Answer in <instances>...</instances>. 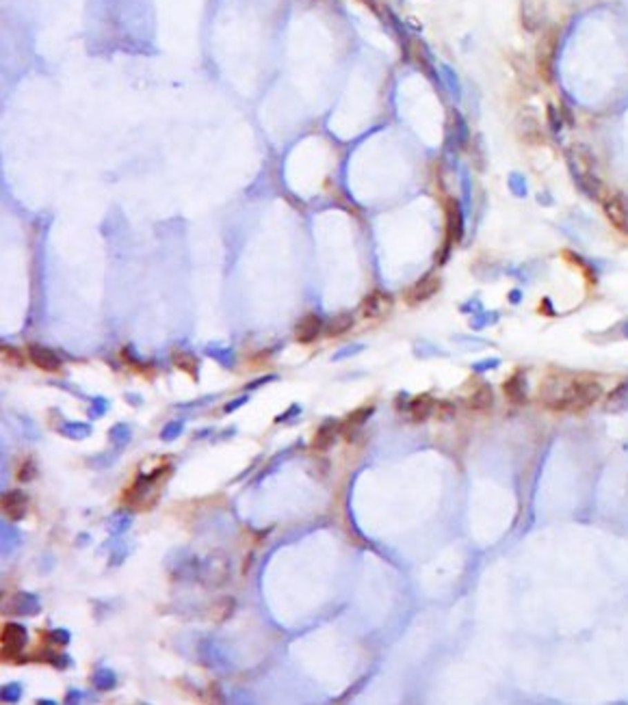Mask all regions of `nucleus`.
<instances>
[{
  "label": "nucleus",
  "mask_w": 628,
  "mask_h": 705,
  "mask_svg": "<svg viewBox=\"0 0 628 705\" xmlns=\"http://www.w3.org/2000/svg\"><path fill=\"white\" fill-rule=\"evenodd\" d=\"M602 396V385L589 376H555L546 379L540 387L542 403L551 412L576 414L585 412Z\"/></svg>",
  "instance_id": "obj_1"
},
{
  "label": "nucleus",
  "mask_w": 628,
  "mask_h": 705,
  "mask_svg": "<svg viewBox=\"0 0 628 705\" xmlns=\"http://www.w3.org/2000/svg\"><path fill=\"white\" fill-rule=\"evenodd\" d=\"M160 489H163V467H158L156 472L148 474V476L137 479L124 491L122 504L135 508V511H146V508H150L156 502Z\"/></svg>",
  "instance_id": "obj_2"
},
{
  "label": "nucleus",
  "mask_w": 628,
  "mask_h": 705,
  "mask_svg": "<svg viewBox=\"0 0 628 705\" xmlns=\"http://www.w3.org/2000/svg\"><path fill=\"white\" fill-rule=\"evenodd\" d=\"M24 647H26V630L18 626V623H5L3 634H0V653H3V660L11 662L15 658H20Z\"/></svg>",
  "instance_id": "obj_3"
},
{
  "label": "nucleus",
  "mask_w": 628,
  "mask_h": 705,
  "mask_svg": "<svg viewBox=\"0 0 628 705\" xmlns=\"http://www.w3.org/2000/svg\"><path fill=\"white\" fill-rule=\"evenodd\" d=\"M390 311H392V297L381 290H373L370 294H366V299L360 303V316L370 322L383 320Z\"/></svg>",
  "instance_id": "obj_4"
},
{
  "label": "nucleus",
  "mask_w": 628,
  "mask_h": 705,
  "mask_svg": "<svg viewBox=\"0 0 628 705\" xmlns=\"http://www.w3.org/2000/svg\"><path fill=\"white\" fill-rule=\"evenodd\" d=\"M464 232V219H462V208L455 200L444 202V247H453L455 242H459Z\"/></svg>",
  "instance_id": "obj_5"
},
{
  "label": "nucleus",
  "mask_w": 628,
  "mask_h": 705,
  "mask_svg": "<svg viewBox=\"0 0 628 705\" xmlns=\"http://www.w3.org/2000/svg\"><path fill=\"white\" fill-rule=\"evenodd\" d=\"M442 282H440V277L438 275H425L423 280H418L412 288H408V292L403 294V299L408 305L416 307V305H423L427 303L429 299H433L438 294Z\"/></svg>",
  "instance_id": "obj_6"
},
{
  "label": "nucleus",
  "mask_w": 628,
  "mask_h": 705,
  "mask_svg": "<svg viewBox=\"0 0 628 705\" xmlns=\"http://www.w3.org/2000/svg\"><path fill=\"white\" fill-rule=\"evenodd\" d=\"M602 208L611 225L620 229V232H628V208L622 195H609L602 202Z\"/></svg>",
  "instance_id": "obj_7"
},
{
  "label": "nucleus",
  "mask_w": 628,
  "mask_h": 705,
  "mask_svg": "<svg viewBox=\"0 0 628 705\" xmlns=\"http://www.w3.org/2000/svg\"><path fill=\"white\" fill-rule=\"evenodd\" d=\"M26 357H28L30 364L39 370H44V372H59L61 370V359L57 357V353H53L46 347H39V344H28Z\"/></svg>",
  "instance_id": "obj_8"
},
{
  "label": "nucleus",
  "mask_w": 628,
  "mask_h": 705,
  "mask_svg": "<svg viewBox=\"0 0 628 705\" xmlns=\"http://www.w3.org/2000/svg\"><path fill=\"white\" fill-rule=\"evenodd\" d=\"M3 515L9 519V521H20L26 511H28V498L24 491L20 489H11L7 491V494L3 496Z\"/></svg>",
  "instance_id": "obj_9"
},
{
  "label": "nucleus",
  "mask_w": 628,
  "mask_h": 705,
  "mask_svg": "<svg viewBox=\"0 0 628 705\" xmlns=\"http://www.w3.org/2000/svg\"><path fill=\"white\" fill-rule=\"evenodd\" d=\"M321 329H323V322H321V318L316 314H305L297 322V327H295V340L299 344H312L318 338Z\"/></svg>",
  "instance_id": "obj_10"
},
{
  "label": "nucleus",
  "mask_w": 628,
  "mask_h": 705,
  "mask_svg": "<svg viewBox=\"0 0 628 705\" xmlns=\"http://www.w3.org/2000/svg\"><path fill=\"white\" fill-rule=\"evenodd\" d=\"M338 431H341V426H338L336 422H325V424H321L314 437H312V444L310 448L314 452H327L332 446H334V441H336V435Z\"/></svg>",
  "instance_id": "obj_11"
},
{
  "label": "nucleus",
  "mask_w": 628,
  "mask_h": 705,
  "mask_svg": "<svg viewBox=\"0 0 628 705\" xmlns=\"http://www.w3.org/2000/svg\"><path fill=\"white\" fill-rule=\"evenodd\" d=\"M436 400H433L429 394H421V396H416L412 403H410V416L412 420L416 422H421V420H427L433 412H436Z\"/></svg>",
  "instance_id": "obj_12"
},
{
  "label": "nucleus",
  "mask_w": 628,
  "mask_h": 705,
  "mask_svg": "<svg viewBox=\"0 0 628 705\" xmlns=\"http://www.w3.org/2000/svg\"><path fill=\"white\" fill-rule=\"evenodd\" d=\"M503 389H505L507 400L516 403V405L524 403V398H526V385H524V379H522L520 372L509 376V379L505 381V385H503Z\"/></svg>",
  "instance_id": "obj_13"
},
{
  "label": "nucleus",
  "mask_w": 628,
  "mask_h": 705,
  "mask_svg": "<svg viewBox=\"0 0 628 705\" xmlns=\"http://www.w3.org/2000/svg\"><path fill=\"white\" fill-rule=\"evenodd\" d=\"M173 366L178 368L180 372H184L187 376H191V379H198V357L196 355H191V353H184V351H175L173 353Z\"/></svg>",
  "instance_id": "obj_14"
},
{
  "label": "nucleus",
  "mask_w": 628,
  "mask_h": 705,
  "mask_svg": "<svg viewBox=\"0 0 628 705\" xmlns=\"http://www.w3.org/2000/svg\"><path fill=\"white\" fill-rule=\"evenodd\" d=\"M353 325H356V318H353L351 314H338L336 318H332L325 327V336L327 338H341L345 336L349 329H353Z\"/></svg>",
  "instance_id": "obj_15"
},
{
  "label": "nucleus",
  "mask_w": 628,
  "mask_h": 705,
  "mask_svg": "<svg viewBox=\"0 0 628 705\" xmlns=\"http://www.w3.org/2000/svg\"><path fill=\"white\" fill-rule=\"evenodd\" d=\"M492 405H494V394L488 385H481L479 389H475V394L468 398L470 412H488Z\"/></svg>",
  "instance_id": "obj_16"
},
{
  "label": "nucleus",
  "mask_w": 628,
  "mask_h": 705,
  "mask_svg": "<svg viewBox=\"0 0 628 705\" xmlns=\"http://www.w3.org/2000/svg\"><path fill=\"white\" fill-rule=\"evenodd\" d=\"M370 414H373V407H362V409H356V412H353V414H349V418L341 424V433L349 439L351 437V433L353 431H356L358 429V426H362L366 420H368V416Z\"/></svg>",
  "instance_id": "obj_17"
},
{
  "label": "nucleus",
  "mask_w": 628,
  "mask_h": 705,
  "mask_svg": "<svg viewBox=\"0 0 628 705\" xmlns=\"http://www.w3.org/2000/svg\"><path fill=\"white\" fill-rule=\"evenodd\" d=\"M26 359H28V357H26L22 351L13 349V347H7V344L3 347V362H5V364H9V366H24Z\"/></svg>",
  "instance_id": "obj_18"
},
{
  "label": "nucleus",
  "mask_w": 628,
  "mask_h": 705,
  "mask_svg": "<svg viewBox=\"0 0 628 705\" xmlns=\"http://www.w3.org/2000/svg\"><path fill=\"white\" fill-rule=\"evenodd\" d=\"M35 474H37V467L33 463V458H24V463L18 470V481L20 483H28L30 479H35Z\"/></svg>",
  "instance_id": "obj_19"
},
{
  "label": "nucleus",
  "mask_w": 628,
  "mask_h": 705,
  "mask_svg": "<svg viewBox=\"0 0 628 705\" xmlns=\"http://www.w3.org/2000/svg\"><path fill=\"white\" fill-rule=\"evenodd\" d=\"M436 412H438V418H448L450 414H453V405L440 403V405H436Z\"/></svg>",
  "instance_id": "obj_20"
}]
</instances>
